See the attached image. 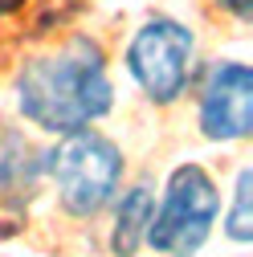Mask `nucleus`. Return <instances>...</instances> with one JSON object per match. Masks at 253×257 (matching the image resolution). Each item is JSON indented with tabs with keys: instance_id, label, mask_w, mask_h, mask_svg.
Listing matches in <instances>:
<instances>
[{
	"instance_id": "nucleus-1",
	"label": "nucleus",
	"mask_w": 253,
	"mask_h": 257,
	"mask_svg": "<svg viewBox=\"0 0 253 257\" xmlns=\"http://www.w3.org/2000/svg\"><path fill=\"white\" fill-rule=\"evenodd\" d=\"M17 110L45 135H74L114 110V82L106 70V49L90 33H74L49 53L21 61L13 78Z\"/></svg>"
},
{
	"instance_id": "nucleus-2",
	"label": "nucleus",
	"mask_w": 253,
	"mask_h": 257,
	"mask_svg": "<svg viewBox=\"0 0 253 257\" xmlns=\"http://www.w3.org/2000/svg\"><path fill=\"white\" fill-rule=\"evenodd\" d=\"M122 147L94 126L61 135L41 155V172L57 196V208L74 220H94L102 208H110L122 188Z\"/></svg>"
},
{
	"instance_id": "nucleus-3",
	"label": "nucleus",
	"mask_w": 253,
	"mask_h": 257,
	"mask_svg": "<svg viewBox=\"0 0 253 257\" xmlns=\"http://www.w3.org/2000/svg\"><path fill=\"white\" fill-rule=\"evenodd\" d=\"M216 220H220L216 176L196 159H184L164 180L143 249H151L155 257H196L208 245Z\"/></svg>"
},
{
	"instance_id": "nucleus-4",
	"label": "nucleus",
	"mask_w": 253,
	"mask_h": 257,
	"mask_svg": "<svg viewBox=\"0 0 253 257\" xmlns=\"http://www.w3.org/2000/svg\"><path fill=\"white\" fill-rule=\"evenodd\" d=\"M122 66L155 106H172L184 98L196 74V33L176 17H147L122 49Z\"/></svg>"
},
{
	"instance_id": "nucleus-5",
	"label": "nucleus",
	"mask_w": 253,
	"mask_h": 257,
	"mask_svg": "<svg viewBox=\"0 0 253 257\" xmlns=\"http://www.w3.org/2000/svg\"><path fill=\"white\" fill-rule=\"evenodd\" d=\"M196 131L208 143H241L253 135V70L237 57L208 66L196 94Z\"/></svg>"
},
{
	"instance_id": "nucleus-6",
	"label": "nucleus",
	"mask_w": 253,
	"mask_h": 257,
	"mask_svg": "<svg viewBox=\"0 0 253 257\" xmlns=\"http://www.w3.org/2000/svg\"><path fill=\"white\" fill-rule=\"evenodd\" d=\"M41 151H33L17 126H0V208L25 212V204H33L41 188Z\"/></svg>"
},
{
	"instance_id": "nucleus-7",
	"label": "nucleus",
	"mask_w": 253,
	"mask_h": 257,
	"mask_svg": "<svg viewBox=\"0 0 253 257\" xmlns=\"http://www.w3.org/2000/svg\"><path fill=\"white\" fill-rule=\"evenodd\" d=\"M110 204H114V212H110V233H106L110 257H139V249L147 245L151 212H155V192H151V184H135V188L118 192Z\"/></svg>"
},
{
	"instance_id": "nucleus-8",
	"label": "nucleus",
	"mask_w": 253,
	"mask_h": 257,
	"mask_svg": "<svg viewBox=\"0 0 253 257\" xmlns=\"http://www.w3.org/2000/svg\"><path fill=\"white\" fill-rule=\"evenodd\" d=\"M220 229H225V237H229L233 245H249V241H253V168H241V172H237Z\"/></svg>"
},
{
	"instance_id": "nucleus-9",
	"label": "nucleus",
	"mask_w": 253,
	"mask_h": 257,
	"mask_svg": "<svg viewBox=\"0 0 253 257\" xmlns=\"http://www.w3.org/2000/svg\"><path fill=\"white\" fill-rule=\"evenodd\" d=\"M216 9H225L233 21H241V25H249L253 21V0H216Z\"/></svg>"
},
{
	"instance_id": "nucleus-10",
	"label": "nucleus",
	"mask_w": 253,
	"mask_h": 257,
	"mask_svg": "<svg viewBox=\"0 0 253 257\" xmlns=\"http://www.w3.org/2000/svg\"><path fill=\"white\" fill-rule=\"evenodd\" d=\"M17 9H25V0H0V17H5V13H17Z\"/></svg>"
},
{
	"instance_id": "nucleus-11",
	"label": "nucleus",
	"mask_w": 253,
	"mask_h": 257,
	"mask_svg": "<svg viewBox=\"0 0 253 257\" xmlns=\"http://www.w3.org/2000/svg\"><path fill=\"white\" fill-rule=\"evenodd\" d=\"M0 257H13V253H0Z\"/></svg>"
}]
</instances>
